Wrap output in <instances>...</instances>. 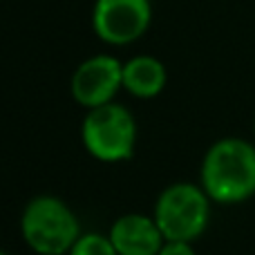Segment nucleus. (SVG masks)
I'll return each mask as SVG.
<instances>
[{
  "label": "nucleus",
  "mask_w": 255,
  "mask_h": 255,
  "mask_svg": "<svg viewBox=\"0 0 255 255\" xmlns=\"http://www.w3.org/2000/svg\"><path fill=\"white\" fill-rule=\"evenodd\" d=\"M199 186L215 204H242L255 195V145L240 136H224L206 150Z\"/></svg>",
  "instance_id": "nucleus-1"
},
{
  "label": "nucleus",
  "mask_w": 255,
  "mask_h": 255,
  "mask_svg": "<svg viewBox=\"0 0 255 255\" xmlns=\"http://www.w3.org/2000/svg\"><path fill=\"white\" fill-rule=\"evenodd\" d=\"M81 233L76 213L54 195L29 199L20 215V235L36 255H67Z\"/></svg>",
  "instance_id": "nucleus-2"
},
{
  "label": "nucleus",
  "mask_w": 255,
  "mask_h": 255,
  "mask_svg": "<svg viewBox=\"0 0 255 255\" xmlns=\"http://www.w3.org/2000/svg\"><path fill=\"white\" fill-rule=\"evenodd\" d=\"M152 217L166 240L195 242L211 222V197L190 181H177L159 193Z\"/></svg>",
  "instance_id": "nucleus-3"
},
{
  "label": "nucleus",
  "mask_w": 255,
  "mask_h": 255,
  "mask_svg": "<svg viewBox=\"0 0 255 255\" xmlns=\"http://www.w3.org/2000/svg\"><path fill=\"white\" fill-rule=\"evenodd\" d=\"M81 141L103 163L128 161L136 148V121L128 108L115 101L92 108L81 126Z\"/></svg>",
  "instance_id": "nucleus-4"
},
{
  "label": "nucleus",
  "mask_w": 255,
  "mask_h": 255,
  "mask_svg": "<svg viewBox=\"0 0 255 255\" xmlns=\"http://www.w3.org/2000/svg\"><path fill=\"white\" fill-rule=\"evenodd\" d=\"M150 16V0H97L92 27L103 43L130 45L145 34Z\"/></svg>",
  "instance_id": "nucleus-5"
},
{
  "label": "nucleus",
  "mask_w": 255,
  "mask_h": 255,
  "mask_svg": "<svg viewBox=\"0 0 255 255\" xmlns=\"http://www.w3.org/2000/svg\"><path fill=\"white\" fill-rule=\"evenodd\" d=\"M70 88L74 101L88 110L112 103L124 88V63L110 54L88 58L74 70Z\"/></svg>",
  "instance_id": "nucleus-6"
},
{
  "label": "nucleus",
  "mask_w": 255,
  "mask_h": 255,
  "mask_svg": "<svg viewBox=\"0 0 255 255\" xmlns=\"http://www.w3.org/2000/svg\"><path fill=\"white\" fill-rule=\"evenodd\" d=\"M108 238L112 240L119 255H159L166 242L154 217L139 215V213L117 217Z\"/></svg>",
  "instance_id": "nucleus-7"
},
{
  "label": "nucleus",
  "mask_w": 255,
  "mask_h": 255,
  "mask_svg": "<svg viewBox=\"0 0 255 255\" xmlns=\"http://www.w3.org/2000/svg\"><path fill=\"white\" fill-rule=\"evenodd\" d=\"M166 67L154 56H134L124 63V90L136 99H154L166 88Z\"/></svg>",
  "instance_id": "nucleus-8"
},
{
  "label": "nucleus",
  "mask_w": 255,
  "mask_h": 255,
  "mask_svg": "<svg viewBox=\"0 0 255 255\" xmlns=\"http://www.w3.org/2000/svg\"><path fill=\"white\" fill-rule=\"evenodd\" d=\"M67 255H119L112 244V240L103 233H81V238L74 242Z\"/></svg>",
  "instance_id": "nucleus-9"
},
{
  "label": "nucleus",
  "mask_w": 255,
  "mask_h": 255,
  "mask_svg": "<svg viewBox=\"0 0 255 255\" xmlns=\"http://www.w3.org/2000/svg\"><path fill=\"white\" fill-rule=\"evenodd\" d=\"M159 255H197L193 249V242H177V240H166Z\"/></svg>",
  "instance_id": "nucleus-10"
},
{
  "label": "nucleus",
  "mask_w": 255,
  "mask_h": 255,
  "mask_svg": "<svg viewBox=\"0 0 255 255\" xmlns=\"http://www.w3.org/2000/svg\"><path fill=\"white\" fill-rule=\"evenodd\" d=\"M0 255H9V253H4V251H0Z\"/></svg>",
  "instance_id": "nucleus-11"
},
{
  "label": "nucleus",
  "mask_w": 255,
  "mask_h": 255,
  "mask_svg": "<svg viewBox=\"0 0 255 255\" xmlns=\"http://www.w3.org/2000/svg\"><path fill=\"white\" fill-rule=\"evenodd\" d=\"M253 134H255V121H253Z\"/></svg>",
  "instance_id": "nucleus-12"
}]
</instances>
